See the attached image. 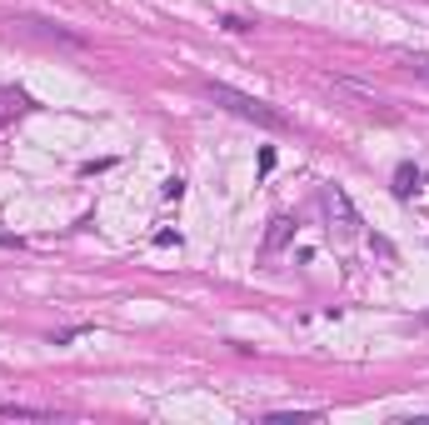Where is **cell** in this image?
<instances>
[{"label": "cell", "mask_w": 429, "mask_h": 425, "mask_svg": "<svg viewBox=\"0 0 429 425\" xmlns=\"http://www.w3.org/2000/svg\"><path fill=\"white\" fill-rule=\"evenodd\" d=\"M26 111H30V100L20 95V91H0V131H6L15 115H26Z\"/></svg>", "instance_id": "277c9868"}, {"label": "cell", "mask_w": 429, "mask_h": 425, "mask_svg": "<svg viewBox=\"0 0 429 425\" xmlns=\"http://www.w3.org/2000/svg\"><path fill=\"white\" fill-rule=\"evenodd\" d=\"M419 185H424V176H419V165H399V170H395V196H399V200H410V196H419Z\"/></svg>", "instance_id": "3957f363"}, {"label": "cell", "mask_w": 429, "mask_h": 425, "mask_svg": "<svg viewBox=\"0 0 429 425\" xmlns=\"http://www.w3.org/2000/svg\"><path fill=\"white\" fill-rule=\"evenodd\" d=\"M205 91H210V100H214V105H225V111H235V115L250 120V125H260V131H290V120H285L280 111H275V105L255 100V95H245V91H235V85L210 80Z\"/></svg>", "instance_id": "6da1fadb"}, {"label": "cell", "mask_w": 429, "mask_h": 425, "mask_svg": "<svg viewBox=\"0 0 429 425\" xmlns=\"http://www.w3.org/2000/svg\"><path fill=\"white\" fill-rule=\"evenodd\" d=\"M85 330H90V325H70V330H55L50 340H55V346H70V340H80Z\"/></svg>", "instance_id": "9c48e42d"}, {"label": "cell", "mask_w": 429, "mask_h": 425, "mask_svg": "<svg viewBox=\"0 0 429 425\" xmlns=\"http://www.w3.org/2000/svg\"><path fill=\"white\" fill-rule=\"evenodd\" d=\"M404 70L419 75V80H429V55H404Z\"/></svg>", "instance_id": "52a82bcc"}, {"label": "cell", "mask_w": 429, "mask_h": 425, "mask_svg": "<svg viewBox=\"0 0 429 425\" xmlns=\"http://www.w3.org/2000/svg\"><path fill=\"white\" fill-rule=\"evenodd\" d=\"M290 230H295V225H290V220H285V216H280V220H270V236H265V250H270V255H275V250H280V245H285V240H290Z\"/></svg>", "instance_id": "8992f818"}, {"label": "cell", "mask_w": 429, "mask_h": 425, "mask_svg": "<svg viewBox=\"0 0 429 425\" xmlns=\"http://www.w3.org/2000/svg\"><path fill=\"white\" fill-rule=\"evenodd\" d=\"M265 420H319V410H270Z\"/></svg>", "instance_id": "ba28073f"}, {"label": "cell", "mask_w": 429, "mask_h": 425, "mask_svg": "<svg viewBox=\"0 0 429 425\" xmlns=\"http://www.w3.org/2000/svg\"><path fill=\"white\" fill-rule=\"evenodd\" d=\"M325 210L330 216H339V230H345V236H355V225H359V216H355V205L345 200V190H325Z\"/></svg>", "instance_id": "7a4b0ae2"}, {"label": "cell", "mask_w": 429, "mask_h": 425, "mask_svg": "<svg viewBox=\"0 0 429 425\" xmlns=\"http://www.w3.org/2000/svg\"><path fill=\"white\" fill-rule=\"evenodd\" d=\"M0 415H10V420H50L46 406H20V400H0Z\"/></svg>", "instance_id": "5b68a950"}]
</instances>
